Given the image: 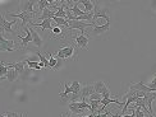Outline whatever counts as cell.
<instances>
[{"mask_svg":"<svg viewBox=\"0 0 156 117\" xmlns=\"http://www.w3.org/2000/svg\"><path fill=\"white\" fill-rule=\"evenodd\" d=\"M9 71V66H8V62H4L2 61L0 62V76H5Z\"/></svg>","mask_w":156,"mask_h":117,"instance_id":"obj_25","label":"cell"},{"mask_svg":"<svg viewBox=\"0 0 156 117\" xmlns=\"http://www.w3.org/2000/svg\"><path fill=\"white\" fill-rule=\"evenodd\" d=\"M88 41L90 38L86 36V35H78L76 38H74V42H76V47L77 48H86L88 47Z\"/></svg>","mask_w":156,"mask_h":117,"instance_id":"obj_9","label":"cell"},{"mask_svg":"<svg viewBox=\"0 0 156 117\" xmlns=\"http://www.w3.org/2000/svg\"><path fill=\"white\" fill-rule=\"evenodd\" d=\"M80 3H82L86 8V13H91L95 9V2H91V0H80Z\"/></svg>","mask_w":156,"mask_h":117,"instance_id":"obj_22","label":"cell"},{"mask_svg":"<svg viewBox=\"0 0 156 117\" xmlns=\"http://www.w3.org/2000/svg\"><path fill=\"white\" fill-rule=\"evenodd\" d=\"M30 28V32H31V35H32V42H34V45L36 47H41L42 46V38L40 37V35H38V32H36L32 27H28Z\"/></svg>","mask_w":156,"mask_h":117,"instance_id":"obj_14","label":"cell"},{"mask_svg":"<svg viewBox=\"0 0 156 117\" xmlns=\"http://www.w3.org/2000/svg\"><path fill=\"white\" fill-rule=\"evenodd\" d=\"M63 61H64V60H60V59H58V64H56V66H55L54 70H59V69L62 68V65H63Z\"/></svg>","mask_w":156,"mask_h":117,"instance_id":"obj_33","label":"cell"},{"mask_svg":"<svg viewBox=\"0 0 156 117\" xmlns=\"http://www.w3.org/2000/svg\"><path fill=\"white\" fill-rule=\"evenodd\" d=\"M63 4L60 6H58V10L55 12V17L56 18H63L67 19V12H66V2H62Z\"/></svg>","mask_w":156,"mask_h":117,"instance_id":"obj_19","label":"cell"},{"mask_svg":"<svg viewBox=\"0 0 156 117\" xmlns=\"http://www.w3.org/2000/svg\"><path fill=\"white\" fill-rule=\"evenodd\" d=\"M101 99H102V95L99 93H94L90 97V101H101Z\"/></svg>","mask_w":156,"mask_h":117,"instance_id":"obj_29","label":"cell"},{"mask_svg":"<svg viewBox=\"0 0 156 117\" xmlns=\"http://www.w3.org/2000/svg\"><path fill=\"white\" fill-rule=\"evenodd\" d=\"M110 28V22H106L105 24H101V25H95L94 29L90 32V33H92L94 36H100L102 33H106Z\"/></svg>","mask_w":156,"mask_h":117,"instance_id":"obj_11","label":"cell"},{"mask_svg":"<svg viewBox=\"0 0 156 117\" xmlns=\"http://www.w3.org/2000/svg\"><path fill=\"white\" fill-rule=\"evenodd\" d=\"M128 90H138V92H145V93H151L155 92L154 89H151L150 87H147V84H145L144 82H138V83H131Z\"/></svg>","mask_w":156,"mask_h":117,"instance_id":"obj_7","label":"cell"},{"mask_svg":"<svg viewBox=\"0 0 156 117\" xmlns=\"http://www.w3.org/2000/svg\"><path fill=\"white\" fill-rule=\"evenodd\" d=\"M51 32L54 33V37H63V31L60 27H58V25H55V27L51 29Z\"/></svg>","mask_w":156,"mask_h":117,"instance_id":"obj_28","label":"cell"},{"mask_svg":"<svg viewBox=\"0 0 156 117\" xmlns=\"http://www.w3.org/2000/svg\"><path fill=\"white\" fill-rule=\"evenodd\" d=\"M16 50L14 41L6 40L3 35H0V51H6V52H13Z\"/></svg>","mask_w":156,"mask_h":117,"instance_id":"obj_6","label":"cell"},{"mask_svg":"<svg viewBox=\"0 0 156 117\" xmlns=\"http://www.w3.org/2000/svg\"><path fill=\"white\" fill-rule=\"evenodd\" d=\"M51 3H54L53 0H38L37 2V6H38V10H40L41 13L45 10V9H49L51 6Z\"/></svg>","mask_w":156,"mask_h":117,"instance_id":"obj_21","label":"cell"},{"mask_svg":"<svg viewBox=\"0 0 156 117\" xmlns=\"http://www.w3.org/2000/svg\"><path fill=\"white\" fill-rule=\"evenodd\" d=\"M6 14L13 17L14 19L16 18L22 19V28L34 23V18H35V13H27V12H21V13H18V14H14V13H12V12H6Z\"/></svg>","mask_w":156,"mask_h":117,"instance_id":"obj_1","label":"cell"},{"mask_svg":"<svg viewBox=\"0 0 156 117\" xmlns=\"http://www.w3.org/2000/svg\"><path fill=\"white\" fill-rule=\"evenodd\" d=\"M56 64H58V59H55L51 54H49V65H50V68L51 69H55Z\"/></svg>","mask_w":156,"mask_h":117,"instance_id":"obj_27","label":"cell"},{"mask_svg":"<svg viewBox=\"0 0 156 117\" xmlns=\"http://www.w3.org/2000/svg\"><path fill=\"white\" fill-rule=\"evenodd\" d=\"M145 105L148 109V112H150V115H154V109H152V102L156 99V92H151V93H146L145 97Z\"/></svg>","mask_w":156,"mask_h":117,"instance_id":"obj_10","label":"cell"},{"mask_svg":"<svg viewBox=\"0 0 156 117\" xmlns=\"http://www.w3.org/2000/svg\"><path fill=\"white\" fill-rule=\"evenodd\" d=\"M68 108H69V111L72 112L73 115H83L84 112H86V109H82L77 106V102H73V103H69L68 105Z\"/></svg>","mask_w":156,"mask_h":117,"instance_id":"obj_17","label":"cell"},{"mask_svg":"<svg viewBox=\"0 0 156 117\" xmlns=\"http://www.w3.org/2000/svg\"><path fill=\"white\" fill-rule=\"evenodd\" d=\"M94 87H95V93H99L102 95V98H110V90L108 88V84L102 80H97L94 83Z\"/></svg>","mask_w":156,"mask_h":117,"instance_id":"obj_2","label":"cell"},{"mask_svg":"<svg viewBox=\"0 0 156 117\" xmlns=\"http://www.w3.org/2000/svg\"><path fill=\"white\" fill-rule=\"evenodd\" d=\"M32 25H34V27H41L42 31H45V29L51 31L56 24L53 22V19H45V21H41L40 23H32Z\"/></svg>","mask_w":156,"mask_h":117,"instance_id":"obj_12","label":"cell"},{"mask_svg":"<svg viewBox=\"0 0 156 117\" xmlns=\"http://www.w3.org/2000/svg\"><path fill=\"white\" fill-rule=\"evenodd\" d=\"M148 116H150V117H155V116H154V115H148Z\"/></svg>","mask_w":156,"mask_h":117,"instance_id":"obj_35","label":"cell"},{"mask_svg":"<svg viewBox=\"0 0 156 117\" xmlns=\"http://www.w3.org/2000/svg\"><path fill=\"white\" fill-rule=\"evenodd\" d=\"M5 117H23V116L18 115L17 112H10V111H8V112H5Z\"/></svg>","mask_w":156,"mask_h":117,"instance_id":"obj_30","label":"cell"},{"mask_svg":"<svg viewBox=\"0 0 156 117\" xmlns=\"http://www.w3.org/2000/svg\"><path fill=\"white\" fill-rule=\"evenodd\" d=\"M70 89H72V93L73 94H81V83L78 82V80H73L72 84H70Z\"/></svg>","mask_w":156,"mask_h":117,"instance_id":"obj_24","label":"cell"},{"mask_svg":"<svg viewBox=\"0 0 156 117\" xmlns=\"http://www.w3.org/2000/svg\"><path fill=\"white\" fill-rule=\"evenodd\" d=\"M24 61H26V64L28 65V68H30V69H35V70H40V69H42L40 65H38L37 61H31V60H24Z\"/></svg>","mask_w":156,"mask_h":117,"instance_id":"obj_26","label":"cell"},{"mask_svg":"<svg viewBox=\"0 0 156 117\" xmlns=\"http://www.w3.org/2000/svg\"><path fill=\"white\" fill-rule=\"evenodd\" d=\"M54 17H55V12L50 10V9H45V10L41 13L40 19H41V21H45V19H53Z\"/></svg>","mask_w":156,"mask_h":117,"instance_id":"obj_23","label":"cell"},{"mask_svg":"<svg viewBox=\"0 0 156 117\" xmlns=\"http://www.w3.org/2000/svg\"><path fill=\"white\" fill-rule=\"evenodd\" d=\"M4 79H5V76H0V83H2Z\"/></svg>","mask_w":156,"mask_h":117,"instance_id":"obj_34","label":"cell"},{"mask_svg":"<svg viewBox=\"0 0 156 117\" xmlns=\"http://www.w3.org/2000/svg\"><path fill=\"white\" fill-rule=\"evenodd\" d=\"M147 87H150L151 89H154L155 90V92H156V76L154 78V79H152V82L150 83V84H148V85Z\"/></svg>","mask_w":156,"mask_h":117,"instance_id":"obj_32","label":"cell"},{"mask_svg":"<svg viewBox=\"0 0 156 117\" xmlns=\"http://www.w3.org/2000/svg\"><path fill=\"white\" fill-rule=\"evenodd\" d=\"M109 115H112L109 111H106V112H102V113H95L94 115V117H108Z\"/></svg>","mask_w":156,"mask_h":117,"instance_id":"obj_31","label":"cell"},{"mask_svg":"<svg viewBox=\"0 0 156 117\" xmlns=\"http://www.w3.org/2000/svg\"><path fill=\"white\" fill-rule=\"evenodd\" d=\"M24 64H26V61H18V62L8 64V66H9V69L17 70L19 74H23V71H24Z\"/></svg>","mask_w":156,"mask_h":117,"instance_id":"obj_15","label":"cell"},{"mask_svg":"<svg viewBox=\"0 0 156 117\" xmlns=\"http://www.w3.org/2000/svg\"><path fill=\"white\" fill-rule=\"evenodd\" d=\"M97 18H105L106 22H110V17H109V10L105 8H100L99 5H95V13H94V19H92V23H97Z\"/></svg>","mask_w":156,"mask_h":117,"instance_id":"obj_5","label":"cell"},{"mask_svg":"<svg viewBox=\"0 0 156 117\" xmlns=\"http://www.w3.org/2000/svg\"><path fill=\"white\" fill-rule=\"evenodd\" d=\"M18 76H19V73H18L17 70H14V69H9L8 74L5 75V79L8 80L9 83H14V82L18 79Z\"/></svg>","mask_w":156,"mask_h":117,"instance_id":"obj_18","label":"cell"},{"mask_svg":"<svg viewBox=\"0 0 156 117\" xmlns=\"http://www.w3.org/2000/svg\"><path fill=\"white\" fill-rule=\"evenodd\" d=\"M88 25H94L95 23H88V22H82V21H69L68 22V28L69 29H80L82 32V35H84V28L88 27Z\"/></svg>","mask_w":156,"mask_h":117,"instance_id":"obj_4","label":"cell"},{"mask_svg":"<svg viewBox=\"0 0 156 117\" xmlns=\"http://www.w3.org/2000/svg\"><path fill=\"white\" fill-rule=\"evenodd\" d=\"M78 5H80V2H76V4L72 6V8H69V10L72 12V14H73V15H76V17H82V15L86 14V12L81 10Z\"/></svg>","mask_w":156,"mask_h":117,"instance_id":"obj_20","label":"cell"},{"mask_svg":"<svg viewBox=\"0 0 156 117\" xmlns=\"http://www.w3.org/2000/svg\"><path fill=\"white\" fill-rule=\"evenodd\" d=\"M74 55V46H64L62 47L56 54V59H60V60H67L70 59Z\"/></svg>","mask_w":156,"mask_h":117,"instance_id":"obj_3","label":"cell"},{"mask_svg":"<svg viewBox=\"0 0 156 117\" xmlns=\"http://www.w3.org/2000/svg\"><path fill=\"white\" fill-rule=\"evenodd\" d=\"M23 29L26 31V36L23 37V36H21V35H17V37L22 40V47H27V45L32 42V35H31V32H30L28 25H27V27H24Z\"/></svg>","mask_w":156,"mask_h":117,"instance_id":"obj_13","label":"cell"},{"mask_svg":"<svg viewBox=\"0 0 156 117\" xmlns=\"http://www.w3.org/2000/svg\"><path fill=\"white\" fill-rule=\"evenodd\" d=\"M34 5L35 2H21V9L22 12H27V13H35L34 12Z\"/></svg>","mask_w":156,"mask_h":117,"instance_id":"obj_16","label":"cell"},{"mask_svg":"<svg viewBox=\"0 0 156 117\" xmlns=\"http://www.w3.org/2000/svg\"><path fill=\"white\" fill-rule=\"evenodd\" d=\"M95 93V87L94 84H86L84 87H82L81 89V101L86 102V98H90L91 94Z\"/></svg>","mask_w":156,"mask_h":117,"instance_id":"obj_8","label":"cell"}]
</instances>
